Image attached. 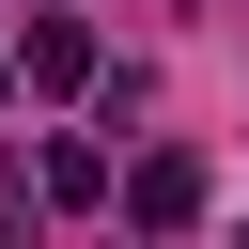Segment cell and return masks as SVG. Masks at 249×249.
Masks as SVG:
<instances>
[{"instance_id": "1", "label": "cell", "mask_w": 249, "mask_h": 249, "mask_svg": "<svg viewBox=\"0 0 249 249\" xmlns=\"http://www.w3.org/2000/svg\"><path fill=\"white\" fill-rule=\"evenodd\" d=\"M124 218H140V233H187V218H202V156H187V140H156V156L124 171Z\"/></svg>"}, {"instance_id": "2", "label": "cell", "mask_w": 249, "mask_h": 249, "mask_svg": "<svg viewBox=\"0 0 249 249\" xmlns=\"http://www.w3.org/2000/svg\"><path fill=\"white\" fill-rule=\"evenodd\" d=\"M16 78H31V93H93V16H31Z\"/></svg>"}, {"instance_id": "3", "label": "cell", "mask_w": 249, "mask_h": 249, "mask_svg": "<svg viewBox=\"0 0 249 249\" xmlns=\"http://www.w3.org/2000/svg\"><path fill=\"white\" fill-rule=\"evenodd\" d=\"M31 187H47V202H109V156H93V140H47V171H31Z\"/></svg>"}, {"instance_id": "4", "label": "cell", "mask_w": 249, "mask_h": 249, "mask_svg": "<svg viewBox=\"0 0 249 249\" xmlns=\"http://www.w3.org/2000/svg\"><path fill=\"white\" fill-rule=\"evenodd\" d=\"M0 109H16V62H0Z\"/></svg>"}]
</instances>
